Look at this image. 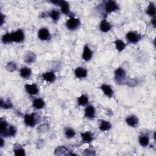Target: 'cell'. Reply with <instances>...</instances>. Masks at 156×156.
<instances>
[{
  "label": "cell",
  "mask_w": 156,
  "mask_h": 156,
  "mask_svg": "<svg viewBox=\"0 0 156 156\" xmlns=\"http://www.w3.org/2000/svg\"><path fill=\"white\" fill-rule=\"evenodd\" d=\"M50 2H51L53 4L56 5L60 6L62 12L63 13H64L65 15H69V16H71L69 4L66 1H60V0L50 1Z\"/></svg>",
  "instance_id": "cell-1"
},
{
  "label": "cell",
  "mask_w": 156,
  "mask_h": 156,
  "mask_svg": "<svg viewBox=\"0 0 156 156\" xmlns=\"http://www.w3.org/2000/svg\"><path fill=\"white\" fill-rule=\"evenodd\" d=\"M66 27L69 30H75L80 26V21L79 18H76L73 16H69V18L66 22Z\"/></svg>",
  "instance_id": "cell-2"
},
{
  "label": "cell",
  "mask_w": 156,
  "mask_h": 156,
  "mask_svg": "<svg viewBox=\"0 0 156 156\" xmlns=\"http://www.w3.org/2000/svg\"><path fill=\"white\" fill-rule=\"evenodd\" d=\"M126 76V71L122 68H117L115 71V80L116 83L122 85V83H125Z\"/></svg>",
  "instance_id": "cell-3"
},
{
  "label": "cell",
  "mask_w": 156,
  "mask_h": 156,
  "mask_svg": "<svg viewBox=\"0 0 156 156\" xmlns=\"http://www.w3.org/2000/svg\"><path fill=\"white\" fill-rule=\"evenodd\" d=\"M126 38L129 43L136 44L141 39L142 36L136 31H129L126 34Z\"/></svg>",
  "instance_id": "cell-4"
},
{
  "label": "cell",
  "mask_w": 156,
  "mask_h": 156,
  "mask_svg": "<svg viewBox=\"0 0 156 156\" xmlns=\"http://www.w3.org/2000/svg\"><path fill=\"white\" fill-rule=\"evenodd\" d=\"M119 9V5L114 1H108L105 2L104 10L107 14L115 12Z\"/></svg>",
  "instance_id": "cell-5"
},
{
  "label": "cell",
  "mask_w": 156,
  "mask_h": 156,
  "mask_svg": "<svg viewBox=\"0 0 156 156\" xmlns=\"http://www.w3.org/2000/svg\"><path fill=\"white\" fill-rule=\"evenodd\" d=\"M11 37L12 43H21L24 40V34L22 29H18L11 32Z\"/></svg>",
  "instance_id": "cell-6"
},
{
  "label": "cell",
  "mask_w": 156,
  "mask_h": 156,
  "mask_svg": "<svg viewBox=\"0 0 156 156\" xmlns=\"http://www.w3.org/2000/svg\"><path fill=\"white\" fill-rule=\"evenodd\" d=\"M24 122L27 126L34 127L37 122L36 114H26L24 117Z\"/></svg>",
  "instance_id": "cell-7"
},
{
  "label": "cell",
  "mask_w": 156,
  "mask_h": 156,
  "mask_svg": "<svg viewBox=\"0 0 156 156\" xmlns=\"http://www.w3.org/2000/svg\"><path fill=\"white\" fill-rule=\"evenodd\" d=\"M38 37L43 41L48 40L51 38V34L47 28L42 27L38 32Z\"/></svg>",
  "instance_id": "cell-8"
},
{
  "label": "cell",
  "mask_w": 156,
  "mask_h": 156,
  "mask_svg": "<svg viewBox=\"0 0 156 156\" xmlns=\"http://www.w3.org/2000/svg\"><path fill=\"white\" fill-rule=\"evenodd\" d=\"M96 112L94 107L91 105H88L86 108H85V112H84V116L85 118L91 119H93L95 116Z\"/></svg>",
  "instance_id": "cell-9"
},
{
  "label": "cell",
  "mask_w": 156,
  "mask_h": 156,
  "mask_svg": "<svg viewBox=\"0 0 156 156\" xmlns=\"http://www.w3.org/2000/svg\"><path fill=\"white\" fill-rule=\"evenodd\" d=\"M25 89L26 92L30 95H35L38 93V88L35 83L26 84Z\"/></svg>",
  "instance_id": "cell-10"
},
{
  "label": "cell",
  "mask_w": 156,
  "mask_h": 156,
  "mask_svg": "<svg viewBox=\"0 0 156 156\" xmlns=\"http://www.w3.org/2000/svg\"><path fill=\"white\" fill-rule=\"evenodd\" d=\"M93 55V52L90 49L88 44H85L83 48V51L82 53V58L85 61H90Z\"/></svg>",
  "instance_id": "cell-11"
},
{
  "label": "cell",
  "mask_w": 156,
  "mask_h": 156,
  "mask_svg": "<svg viewBox=\"0 0 156 156\" xmlns=\"http://www.w3.org/2000/svg\"><path fill=\"white\" fill-rule=\"evenodd\" d=\"M112 27V24L105 19L102 20L99 24V29L102 32H107L111 30Z\"/></svg>",
  "instance_id": "cell-12"
},
{
  "label": "cell",
  "mask_w": 156,
  "mask_h": 156,
  "mask_svg": "<svg viewBox=\"0 0 156 156\" xmlns=\"http://www.w3.org/2000/svg\"><path fill=\"white\" fill-rule=\"evenodd\" d=\"M126 122L129 126L135 127L138 124V119L135 115H130L126 118Z\"/></svg>",
  "instance_id": "cell-13"
},
{
  "label": "cell",
  "mask_w": 156,
  "mask_h": 156,
  "mask_svg": "<svg viewBox=\"0 0 156 156\" xmlns=\"http://www.w3.org/2000/svg\"><path fill=\"white\" fill-rule=\"evenodd\" d=\"M80 136L82 142L85 143H90L93 140V134L90 131H87L84 133H81Z\"/></svg>",
  "instance_id": "cell-14"
},
{
  "label": "cell",
  "mask_w": 156,
  "mask_h": 156,
  "mask_svg": "<svg viewBox=\"0 0 156 156\" xmlns=\"http://www.w3.org/2000/svg\"><path fill=\"white\" fill-rule=\"evenodd\" d=\"M41 77L43 80H44L46 82H53L55 81L56 79V76L54 74V72L52 71H49L43 73L41 75Z\"/></svg>",
  "instance_id": "cell-15"
},
{
  "label": "cell",
  "mask_w": 156,
  "mask_h": 156,
  "mask_svg": "<svg viewBox=\"0 0 156 156\" xmlns=\"http://www.w3.org/2000/svg\"><path fill=\"white\" fill-rule=\"evenodd\" d=\"M74 74L77 78H85L87 76V71L83 67H77L74 71Z\"/></svg>",
  "instance_id": "cell-16"
},
{
  "label": "cell",
  "mask_w": 156,
  "mask_h": 156,
  "mask_svg": "<svg viewBox=\"0 0 156 156\" xmlns=\"http://www.w3.org/2000/svg\"><path fill=\"white\" fill-rule=\"evenodd\" d=\"M101 88L104 92V94L108 98H112L113 96V91L112 87L108 84H102L101 86Z\"/></svg>",
  "instance_id": "cell-17"
},
{
  "label": "cell",
  "mask_w": 156,
  "mask_h": 156,
  "mask_svg": "<svg viewBox=\"0 0 156 156\" xmlns=\"http://www.w3.org/2000/svg\"><path fill=\"white\" fill-rule=\"evenodd\" d=\"M146 13L149 15L152 18H155V14H156V8L154 3L153 2H149V5L147 6Z\"/></svg>",
  "instance_id": "cell-18"
},
{
  "label": "cell",
  "mask_w": 156,
  "mask_h": 156,
  "mask_svg": "<svg viewBox=\"0 0 156 156\" xmlns=\"http://www.w3.org/2000/svg\"><path fill=\"white\" fill-rule=\"evenodd\" d=\"M48 16L51 17V18L52 20L54 22L57 23L60 18V12L57 10L53 9L48 13Z\"/></svg>",
  "instance_id": "cell-19"
},
{
  "label": "cell",
  "mask_w": 156,
  "mask_h": 156,
  "mask_svg": "<svg viewBox=\"0 0 156 156\" xmlns=\"http://www.w3.org/2000/svg\"><path fill=\"white\" fill-rule=\"evenodd\" d=\"M24 62L28 64H31L34 63L36 59V55L35 54L31 52V51H28L25 56H24Z\"/></svg>",
  "instance_id": "cell-20"
},
{
  "label": "cell",
  "mask_w": 156,
  "mask_h": 156,
  "mask_svg": "<svg viewBox=\"0 0 156 156\" xmlns=\"http://www.w3.org/2000/svg\"><path fill=\"white\" fill-rule=\"evenodd\" d=\"M99 121H100V124H99V128L101 131L102 132L107 131L112 128V125L109 121H107L104 119H101Z\"/></svg>",
  "instance_id": "cell-21"
},
{
  "label": "cell",
  "mask_w": 156,
  "mask_h": 156,
  "mask_svg": "<svg viewBox=\"0 0 156 156\" xmlns=\"http://www.w3.org/2000/svg\"><path fill=\"white\" fill-rule=\"evenodd\" d=\"M20 76L24 79H27L30 77L32 74L31 69L27 67H23L20 71Z\"/></svg>",
  "instance_id": "cell-22"
},
{
  "label": "cell",
  "mask_w": 156,
  "mask_h": 156,
  "mask_svg": "<svg viewBox=\"0 0 156 156\" xmlns=\"http://www.w3.org/2000/svg\"><path fill=\"white\" fill-rule=\"evenodd\" d=\"M32 105L36 109H41L44 107L45 102L41 98H37L33 101Z\"/></svg>",
  "instance_id": "cell-23"
},
{
  "label": "cell",
  "mask_w": 156,
  "mask_h": 156,
  "mask_svg": "<svg viewBox=\"0 0 156 156\" xmlns=\"http://www.w3.org/2000/svg\"><path fill=\"white\" fill-rule=\"evenodd\" d=\"M16 128L14 126L9 124L5 132V133L4 134V135L2 136H5V137L14 136L16 134Z\"/></svg>",
  "instance_id": "cell-24"
},
{
  "label": "cell",
  "mask_w": 156,
  "mask_h": 156,
  "mask_svg": "<svg viewBox=\"0 0 156 156\" xmlns=\"http://www.w3.org/2000/svg\"><path fill=\"white\" fill-rule=\"evenodd\" d=\"M113 43L115 44V48H116V50H118L119 52H121V51H123L126 48V44L121 40L116 39V40H115L113 41Z\"/></svg>",
  "instance_id": "cell-25"
},
{
  "label": "cell",
  "mask_w": 156,
  "mask_h": 156,
  "mask_svg": "<svg viewBox=\"0 0 156 156\" xmlns=\"http://www.w3.org/2000/svg\"><path fill=\"white\" fill-rule=\"evenodd\" d=\"M14 153L16 156H24L25 155V150L19 144L16 146V144L14 145Z\"/></svg>",
  "instance_id": "cell-26"
},
{
  "label": "cell",
  "mask_w": 156,
  "mask_h": 156,
  "mask_svg": "<svg viewBox=\"0 0 156 156\" xmlns=\"http://www.w3.org/2000/svg\"><path fill=\"white\" fill-rule=\"evenodd\" d=\"M0 106L2 108L4 109H9V108H12L13 107V104L10 100H6L4 101L2 99H1L0 101Z\"/></svg>",
  "instance_id": "cell-27"
},
{
  "label": "cell",
  "mask_w": 156,
  "mask_h": 156,
  "mask_svg": "<svg viewBox=\"0 0 156 156\" xmlns=\"http://www.w3.org/2000/svg\"><path fill=\"white\" fill-rule=\"evenodd\" d=\"M77 103L79 105H81V106H85L87 105L88 103V97L85 94L81 95L77 98Z\"/></svg>",
  "instance_id": "cell-28"
},
{
  "label": "cell",
  "mask_w": 156,
  "mask_h": 156,
  "mask_svg": "<svg viewBox=\"0 0 156 156\" xmlns=\"http://www.w3.org/2000/svg\"><path fill=\"white\" fill-rule=\"evenodd\" d=\"M139 143L141 146L143 147H146L148 146L149 143V138L147 135H141L139 137Z\"/></svg>",
  "instance_id": "cell-29"
},
{
  "label": "cell",
  "mask_w": 156,
  "mask_h": 156,
  "mask_svg": "<svg viewBox=\"0 0 156 156\" xmlns=\"http://www.w3.org/2000/svg\"><path fill=\"white\" fill-rule=\"evenodd\" d=\"M1 41L4 44H9L12 43L11 32H7L4 34L1 38Z\"/></svg>",
  "instance_id": "cell-30"
},
{
  "label": "cell",
  "mask_w": 156,
  "mask_h": 156,
  "mask_svg": "<svg viewBox=\"0 0 156 156\" xmlns=\"http://www.w3.org/2000/svg\"><path fill=\"white\" fill-rule=\"evenodd\" d=\"M65 135L67 138H72L76 135V132L71 128H66L65 130Z\"/></svg>",
  "instance_id": "cell-31"
},
{
  "label": "cell",
  "mask_w": 156,
  "mask_h": 156,
  "mask_svg": "<svg viewBox=\"0 0 156 156\" xmlns=\"http://www.w3.org/2000/svg\"><path fill=\"white\" fill-rule=\"evenodd\" d=\"M6 69L9 71H13L16 69V65L13 62H9L6 65Z\"/></svg>",
  "instance_id": "cell-32"
},
{
  "label": "cell",
  "mask_w": 156,
  "mask_h": 156,
  "mask_svg": "<svg viewBox=\"0 0 156 156\" xmlns=\"http://www.w3.org/2000/svg\"><path fill=\"white\" fill-rule=\"evenodd\" d=\"M0 16H1V21H0V24H1V26H2L4 22V20H5V16L2 13H0Z\"/></svg>",
  "instance_id": "cell-33"
},
{
  "label": "cell",
  "mask_w": 156,
  "mask_h": 156,
  "mask_svg": "<svg viewBox=\"0 0 156 156\" xmlns=\"http://www.w3.org/2000/svg\"><path fill=\"white\" fill-rule=\"evenodd\" d=\"M151 23L153 25V26L155 27V18H152V20L151 21Z\"/></svg>",
  "instance_id": "cell-34"
},
{
  "label": "cell",
  "mask_w": 156,
  "mask_h": 156,
  "mask_svg": "<svg viewBox=\"0 0 156 156\" xmlns=\"http://www.w3.org/2000/svg\"><path fill=\"white\" fill-rule=\"evenodd\" d=\"M4 144V141L2 138V136H1V147H3Z\"/></svg>",
  "instance_id": "cell-35"
}]
</instances>
